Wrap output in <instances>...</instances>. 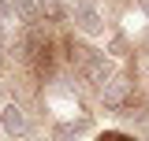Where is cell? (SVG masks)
<instances>
[{
    "mask_svg": "<svg viewBox=\"0 0 149 141\" xmlns=\"http://www.w3.org/2000/svg\"><path fill=\"white\" fill-rule=\"evenodd\" d=\"M134 97V78H130L127 70H116L108 82L101 86V104L104 108H123Z\"/></svg>",
    "mask_w": 149,
    "mask_h": 141,
    "instance_id": "cell-1",
    "label": "cell"
},
{
    "mask_svg": "<svg viewBox=\"0 0 149 141\" xmlns=\"http://www.w3.org/2000/svg\"><path fill=\"white\" fill-rule=\"evenodd\" d=\"M74 30L86 37H104V19L97 11V0H74Z\"/></svg>",
    "mask_w": 149,
    "mask_h": 141,
    "instance_id": "cell-2",
    "label": "cell"
},
{
    "mask_svg": "<svg viewBox=\"0 0 149 141\" xmlns=\"http://www.w3.org/2000/svg\"><path fill=\"white\" fill-rule=\"evenodd\" d=\"M0 130L8 134V138H22V134H30V119H26V111L22 104H0Z\"/></svg>",
    "mask_w": 149,
    "mask_h": 141,
    "instance_id": "cell-3",
    "label": "cell"
},
{
    "mask_svg": "<svg viewBox=\"0 0 149 141\" xmlns=\"http://www.w3.org/2000/svg\"><path fill=\"white\" fill-rule=\"evenodd\" d=\"M0 19H11V0H0Z\"/></svg>",
    "mask_w": 149,
    "mask_h": 141,
    "instance_id": "cell-4",
    "label": "cell"
},
{
    "mask_svg": "<svg viewBox=\"0 0 149 141\" xmlns=\"http://www.w3.org/2000/svg\"><path fill=\"white\" fill-rule=\"evenodd\" d=\"M138 15H142V19L149 22V0H138Z\"/></svg>",
    "mask_w": 149,
    "mask_h": 141,
    "instance_id": "cell-5",
    "label": "cell"
},
{
    "mask_svg": "<svg viewBox=\"0 0 149 141\" xmlns=\"http://www.w3.org/2000/svg\"><path fill=\"white\" fill-rule=\"evenodd\" d=\"M0 41H4V19H0Z\"/></svg>",
    "mask_w": 149,
    "mask_h": 141,
    "instance_id": "cell-6",
    "label": "cell"
}]
</instances>
